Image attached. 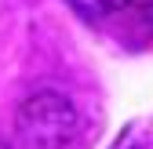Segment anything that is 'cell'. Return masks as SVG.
Wrapping results in <instances>:
<instances>
[{"label":"cell","instance_id":"obj_1","mask_svg":"<svg viewBox=\"0 0 153 149\" xmlns=\"http://www.w3.org/2000/svg\"><path fill=\"white\" fill-rule=\"evenodd\" d=\"M80 135V113L62 91H33L15 113L11 149H69Z\"/></svg>","mask_w":153,"mask_h":149},{"label":"cell","instance_id":"obj_2","mask_svg":"<svg viewBox=\"0 0 153 149\" xmlns=\"http://www.w3.org/2000/svg\"><path fill=\"white\" fill-rule=\"evenodd\" d=\"M66 4L99 26H113V22H146L153 18V0H66Z\"/></svg>","mask_w":153,"mask_h":149},{"label":"cell","instance_id":"obj_3","mask_svg":"<svg viewBox=\"0 0 153 149\" xmlns=\"http://www.w3.org/2000/svg\"><path fill=\"white\" fill-rule=\"evenodd\" d=\"M109 149H153V127L142 120H131L120 127V135L113 138Z\"/></svg>","mask_w":153,"mask_h":149},{"label":"cell","instance_id":"obj_4","mask_svg":"<svg viewBox=\"0 0 153 149\" xmlns=\"http://www.w3.org/2000/svg\"><path fill=\"white\" fill-rule=\"evenodd\" d=\"M0 149H11V145H7V142H0Z\"/></svg>","mask_w":153,"mask_h":149}]
</instances>
